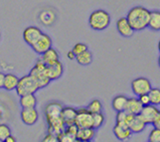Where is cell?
I'll use <instances>...</instances> for the list:
<instances>
[{
  "instance_id": "cell-1",
  "label": "cell",
  "mask_w": 160,
  "mask_h": 142,
  "mask_svg": "<svg viewBox=\"0 0 160 142\" xmlns=\"http://www.w3.org/2000/svg\"><path fill=\"white\" fill-rule=\"evenodd\" d=\"M62 110V105L57 102L52 101L47 104L44 108V114L48 122V133L58 136L65 130L66 125L61 117Z\"/></svg>"
},
{
  "instance_id": "cell-2",
  "label": "cell",
  "mask_w": 160,
  "mask_h": 142,
  "mask_svg": "<svg viewBox=\"0 0 160 142\" xmlns=\"http://www.w3.org/2000/svg\"><path fill=\"white\" fill-rule=\"evenodd\" d=\"M150 11L142 6H136L130 9L127 14V20L134 31H140L148 27Z\"/></svg>"
},
{
  "instance_id": "cell-3",
  "label": "cell",
  "mask_w": 160,
  "mask_h": 142,
  "mask_svg": "<svg viewBox=\"0 0 160 142\" xmlns=\"http://www.w3.org/2000/svg\"><path fill=\"white\" fill-rule=\"evenodd\" d=\"M110 22H111L110 14L107 11L103 10V9L95 10L94 12L91 13L89 17V25L92 29L97 31H102L106 29L110 25Z\"/></svg>"
},
{
  "instance_id": "cell-4",
  "label": "cell",
  "mask_w": 160,
  "mask_h": 142,
  "mask_svg": "<svg viewBox=\"0 0 160 142\" xmlns=\"http://www.w3.org/2000/svg\"><path fill=\"white\" fill-rule=\"evenodd\" d=\"M29 75L32 76L34 80L38 82L39 89L48 86L49 84V82H51V80H49L48 76L47 74V65L43 63L42 58H39L38 60L36 61L35 65L32 67V69L29 72Z\"/></svg>"
},
{
  "instance_id": "cell-5",
  "label": "cell",
  "mask_w": 160,
  "mask_h": 142,
  "mask_svg": "<svg viewBox=\"0 0 160 142\" xmlns=\"http://www.w3.org/2000/svg\"><path fill=\"white\" fill-rule=\"evenodd\" d=\"M15 90L17 95L20 97L25 94H34L36 91L39 90V87L33 77L28 74L19 78Z\"/></svg>"
},
{
  "instance_id": "cell-6",
  "label": "cell",
  "mask_w": 160,
  "mask_h": 142,
  "mask_svg": "<svg viewBox=\"0 0 160 142\" xmlns=\"http://www.w3.org/2000/svg\"><path fill=\"white\" fill-rule=\"evenodd\" d=\"M75 124L78 128H90L93 125V114L90 113L87 108L77 109V116Z\"/></svg>"
},
{
  "instance_id": "cell-7",
  "label": "cell",
  "mask_w": 160,
  "mask_h": 142,
  "mask_svg": "<svg viewBox=\"0 0 160 142\" xmlns=\"http://www.w3.org/2000/svg\"><path fill=\"white\" fill-rule=\"evenodd\" d=\"M131 88L136 96L147 94L150 89L152 88L150 81L145 77H138L131 82Z\"/></svg>"
},
{
  "instance_id": "cell-8",
  "label": "cell",
  "mask_w": 160,
  "mask_h": 142,
  "mask_svg": "<svg viewBox=\"0 0 160 142\" xmlns=\"http://www.w3.org/2000/svg\"><path fill=\"white\" fill-rule=\"evenodd\" d=\"M52 40L51 38V36L42 32V34L35 41V43L31 46V48H32V50L35 53L42 55V54L44 53L48 49L52 47Z\"/></svg>"
},
{
  "instance_id": "cell-9",
  "label": "cell",
  "mask_w": 160,
  "mask_h": 142,
  "mask_svg": "<svg viewBox=\"0 0 160 142\" xmlns=\"http://www.w3.org/2000/svg\"><path fill=\"white\" fill-rule=\"evenodd\" d=\"M42 34V31L40 30L38 27L28 26L23 30V32H22V37H23L25 43L28 44L31 47L35 43V41L40 37Z\"/></svg>"
},
{
  "instance_id": "cell-10",
  "label": "cell",
  "mask_w": 160,
  "mask_h": 142,
  "mask_svg": "<svg viewBox=\"0 0 160 142\" xmlns=\"http://www.w3.org/2000/svg\"><path fill=\"white\" fill-rule=\"evenodd\" d=\"M159 112V109L157 106H155L153 104H148L142 107L141 111L139 113V116L143 119V121L146 124H152L154 118Z\"/></svg>"
},
{
  "instance_id": "cell-11",
  "label": "cell",
  "mask_w": 160,
  "mask_h": 142,
  "mask_svg": "<svg viewBox=\"0 0 160 142\" xmlns=\"http://www.w3.org/2000/svg\"><path fill=\"white\" fill-rule=\"evenodd\" d=\"M20 117L24 124L30 126L38 122L39 118V113L36 110V108H22L20 112Z\"/></svg>"
},
{
  "instance_id": "cell-12",
  "label": "cell",
  "mask_w": 160,
  "mask_h": 142,
  "mask_svg": "<svg viewBox=\"0 0 160 142\" xmlns=\"http://www.w3.org/2000/svg\"><path fill=\"white\" fill-rule=\"evenodd\" d=\"M63 73V66L59 60L51 65H47V74L51 81L58 80L62 77Z\"/></svg>"
},
{
  "instance_id": "cell-13",
  "label": "cell",
  "mask_w": 160,
  "mask_h": 142,
  "mask_svg": "<svg viewBox=\"0 0 160 142\" xmlns=\"http://www.w3.org/2000/svg\"><path fill=\"white\" fill-rule=\"evenodd\" d=\"M117 30L122 36L124 37H130V36L133 35L134 33V29L132 28L131 25L128 22L126 17H121L119 18L117 21Z\"/></svg>"
},
{
  "instance_id": "cell-14",
  "label": "cell",
  "mask_w": 160,
  "mask_h": 142,
  "mask_svg": "<svg viewBox=\"0 0 160 142\" xmlns=\"http://www.w3.org/2000/svg\"><path fill=\"white\" fill-rule=\"evenodd\" d=\"M142 107H143V105L140 103L138 98L131 97V98H128V100H127L125 111L128 112L129 114H132V115H138L141 111V109H142Z\"/></svg>"
},
{
  "instance_id": "cell-15",
  "label": "cell",
  "mask_w": 160,
  "mask_h": 142,
  "mask_svg": "<svg viewBox=\"0 0 160 142\" xmlns=\"http://www.w3.org/2000/svg\"><path fill=\"white\" fill-rule=\"evenodd\" d=\"M146 125L147 124L143 121V119L138 114V115H133L131 121L129 122L128 127H129L132 133H140V132H142L146 128Z\"/></svg>"
},
{
  "instance_id": "cell-16",
  "label": "cell",
  "mask_w": 160,
  "mask_h": 142,
  "mask_svg": "<svg viewBox=\"0 0 160 142\" xmlns=\"http://www.w3.org/2000/svg\"><path fill=\"white\" fill-rule=\"evenodd\" d=\"M76 116H77V109L72 107H62L61 117L66 126L75 124Z\"/></svg>"
},
{
  "instance_id": "cell-17",
  "label": "cell",
  "mask_w": 160,
  "mask_h": 142,
  "mask_svg": "<svg viewBox=\"0 0 160 142\" xmlns=\"http://www.w3.org/2000/svg\"><path fill=\"white\" fill-rule=\"evenodd\" d=\"M113 132L115 134L116 138L119 139L120 141H127L130 139V137L132 135V132L129 129L128 126H122L116 124L113 128Z\"/></svg>"
},
{
  "instance_id": "cell-18",
  "label": "cell",
  "mask_w": 160,
  "mask_h": 142,
  "mask_svg": "<svg viewBox=\"0 0 160 142\" xmlns=\"http://www.w3.org/2000/svg\"><path fill=\"white\" fill-rule=\"evenodd\" d=\"M40 58H42V60L43 61L45 65H51V64H53L59 60V55L56 49L51 47L44 53L42 54V57Z\"/></svg>"
},
{
  "instance_id": "cell-19",
  "label": "cell",
  "mask_w": 160,
  "mask_h": 142,
  "mask_svg": "<svg viewBox=\"0 0 160 142\" xmlns=\"http://www.w3.org/2000/svg\"><path fill=\"white\" fill-rule=\"evenodd\" d=\"M96 135V130L94 128H79L76 138L80 141H92Z\"/></svg>"
},
{
  "instance_id": "cell-20",
  "label": "cell",
  "mask_w": 160,
  "mask_h": 142,
  "mask_svg": "<svg viewBox=\"0 0 160 142\" xmlns=\"http://www.w3.org/2000/svg\"><path fill=\"white\" fill-rule=\"evenodd\" d=\"M19 104L21 108H35L38 104V99L34 94H25L20 96Z\"/></svg>"
},
{
  "instance_id": "cell-21",
  "label": "cell",
  "mask_w": 160,
  "mask_h": 142,
  "mask_svg": "<svg viewBox=\"0 0 160 142\" xmlns=\"http://www.w3.org/2000/svg\"><path fill=\"white\" fill-rule=\"evenodd\" d=\"M18 80L19 78L12 74V73H8V74H5V77H4V84H3V88L7 90V91H12L16 89V86L18 83Z\"/></svg>"
},
{
  "instance_id": "cell-22",
  "label": "cell",
  "mask_w": 160,
  "mask_h": 142,
  "mask_svg": "<svg viewBox=\"0 0 160 142\" xmlns=\"http://www.w3.org/2000/svg\"><path fill=\"white\" fill-rule=\"evenodd\" d=\"M127 100L128 98L124 95H118L116 97H114L112 100V107L115 111H124L126 104H127Z\"/></svg>"
},
{
  "instance_id": "cell-23",
  "label": "cell",
  "mask_w": 160,
  "mask_h": 142,
  "mask_svg": "<svg viewBox=\"0 0 160 142\" xmlns=\"http://www.w3.org/2000/svg\"><path fill=\"white\" fill-rule=\"evenodd\" d=\"M148 27L152 30H160V11H150Z\"/></svg>"
},
{
  "instance_id": "cell-24",
  "label": "cell",
  "mask_w": 160,
  "mask_h": 142,
  "mask_svg": "<svg viewBox=\"0 0 160 142\" xmlns=\"http://www.w3.org/2000/svg\"><path fill=\"white\" fill-rule=\"evenodd\" d=\"M76 60L77 62L80 64V65H83V66H87V65H90L91 63L93 61V54L90 50H86L83 53L79 54V55L76 56Z\"/></svg>"
},
{
  "instance_id": "cell-25",
  "label": "cell",
  "mask_w": 160,
  "mask_h": 142,
  "mask_svg": "<svg viewBox=\"0 0 160 142\" xmlns=\"http://www.w3.org/2000/svg\"><path fill=\"white\" fill-rule=\"evenodd\" d=\"M132 117H133V115L126 112L125 110L119 111V112H117V116H116V124L122 125V126H128Z\"/></svg>"
},
{
  "instance_id": "cell-26",
  "label": "cell",
  "mask_w": 160,
  "mask_h": 142,
  "mask_svg": "<svg viewBox=\"0 0 160 142\" xmlns=\"http://www.w3.org/2000/svg\"><path fill=\"white\" fill-rule=\"evenodd\" d=\"M148 96L150 99V104L155 106L160 105V89L159 88H151L148 92Z\"/></svg>"
},
{
  "instance_id": "cell-27",
  "label": "cell",
  "mask_w": 160,
  "mask_h": 142,
  "mask_svg": "<svg viewBox=\"0 0 160 142\" xmlns=\"http://www.w3.org/2000/svg\"><path fill=\"white\" fill-rule=\"evenodd\" d=\"M87 109H88V111L92 114L102 112V109H103L102 102L100 101L99 99H94L89 103V105L87 106Z\"/></svg>"
},
{
  "instance_id": "cell-28",
  "label": "cell",
  "mask_w": 160,
  "mask_h": 142,
  "mask_svg": "<svg viewBox=\"0 0 160 142\" xmlns=\"http://www.w3.org/2000/svg\"><path fill=\"white\" fill-rule=\"evenodd\" d=\"M105 122V116L102 112H99V113H94L93 114V125L92 128L94 129H99Z\"/></svg>"
},
{
  "instance_id": "cell-29",
  "label": "cell",
  "mask_w": 160,
  "mask_h": 142,
  "mask_svg": "<svg viewBox=\"0 0 160 142\" xmlns=\"http://www.w3.org/2000/svg\"><path fill=\"white\" fill-rule=\"evenodd\" d=\"M58 142H75L77 138L75 136L67 133V132H65V130H63L61 134L58 135Z\"/></svg>"
},
{
  "instance_id": "cell-30",
  "label": "cell",
  "mask_w": 160,
  "mask_h": 142,
  "mask_svg": "<svg viewBox=\"0 0 160 142\" xmlns=\"http://www.w3.org/2000/svg\"><path fill=\"white\" fill-rule=\"evenodd\" d=\"M148 141L149 142H160V129L154 127L149 133Z\"/></svg>"
},
{
  "instance_id": "cell-31",
  "label": "cell",
  "mask_w": 160,
  "mask_h": 142,
  "mask_svg": "<svg viewBox=\"0 0 160 142\" xmlns=\"http://www.w3.org/2000/svg\"><path fill=\"white\" fill-rule=\"evenodd\" d=\"M11 134V129L7 124H0V140H4Z\"/></svg>"
},
{
  "instance_id": "cell-32",
  "label": "cell",
  "mask_w": 160,
  "mask_h": 142,
  "mask_svg": "<svg viewBox=\"0 0 160 142\" xmlns=\"http://www.w3.org/2000/svg\"><path fill=\"white\" fill-rule=\"evenodd\" d=\"M86 50H88V46H87L85 43L79 42V43L75 44V46L72 47V51L74 52V54L77 56V55H79V54L83 53L84 51H86Z\"/></svg>"
},
{
  "instance_id": "cell-33",
  "label": "cell",
  "mask_w": 160,
  "mask_h": 142,
  "mask_svg": "<svg viewBox=\"0 0 160 142\" xmlns=\"http://www.w3.org/2000/svg\"><path fill=\"white\" fill-rule=\"evenodd\" d=\"M138 99L140 103L145 106V105H148L150 104V99H149V96H148V93L147 94H142V95H139L138 96Z\"/></svg>"
},
{
  "instance_id": "cell-34",
  "label": "cell",
  "mask_w": 160,
  "mask_h": 142,
  "mask_svg": "<svg viewBox=\"0 0 160 142\" xmlns=\"http://www.w3.org/2000/svg\"><path fill=\"white\" fill-rule=\"evenodd\" d=\"M42 142H58V136L48 133L42 138Z\"/></svg>"
},
{
  "instance_id": "cell-35",
  "label": "cell",
  "mask_w": 160,
  "mask_h": 142,
  "mask_svg": "<svg viewBox=\"0 0 160 142\" xmlns=\"http://www.w3.org/2000/svg\"><path fill=\"white\" fill-rule=\"evenodd\" d=\"M152 124H153V126L155 128H158V129H160V110H159L158 114L156 115V117L154 118Z\"/></svg>"
},
{
  "instance_id": "cell-36",
  "label": "cell",
  "mask_w": 160,
  "mask_h": 142,
  "mask_svg": "<svg viewBox=\"0 0 160 142\" xmlns=\"http://www.w3.org/2000/svg\"><path fill=\"white\" fill-rule=\"evenodd\" d=\"M3 142H16V139H15V137L14 136H12L11 134L7 136L5 139L3 140Z\"/></svg>"
},
{
  "instance_id": "cell-37",
  "label": "cell",
  "mask_w": 160,
  "mask_h": 142,
  "mask_svg": "<svg viewBox=\"0 0 160 142\" xmlns=\"http://www.w3.org/2000/svg\"><path fill=\"white\" fill-rule=\"evenodd\" d=\"M4 77H5V74L2 72H0V89L3 88V84H4Z\"/></svg>"
},
{
  "instance_id": "cell-38",
  "label": "cell",
  "mask_w": 160,
  "mask_h": 142,
  "mask_svg": "<svg viewBox=\"0 0 160 142\" xmlns=\"http://www.w3.org/2000/svg\"><path fill=\"white\" fill-rule=\"evenodd\" d=\"M67 56H68V59H71V60H72V59H75V58H76V55H75L74 52H72V51H68V54H67Z\"/></svg>"
},
{
  "instance_id": "cell-39",
  "label": "cell",
  "mask_w": 160,
  "mask_h": 142,
  "mask_svg": "<svg viewBox=\"0 0 160 142\" xmlns=\"http://www.w3.org/2000/svg\"><path fill=\"white\" fill-rule=\"evenodd\" d=\"M75 142H84V141H80V140L76 139V141H75ZM85 142H92V141H85Z\"/></svg>"
},
{
  "instance_id": "cell-40",
  "label": "cell",
  "mask_w": 160,
  "mask_h": 142,
  "mask_svg": "<svg viewBox=\"0 0 160 142\" xmlns=\"http://www.w3.org/2000/svg\"><path fill=\"white\" fill-rule=\"evenodd\" d=\"M158 65H159V67H160V56H159V58H158Z\"/></svg>"
},
{
  "instance_id": "cell-41",
  "label": "cell",
  "mask_w": 160,
  "mask_h": 142,
  "mask_svg": "<svg viewBox=\"0 0 160 142\" xmlns=\"http://www.w3.org/2000/svg\"><path fill=\"white\" fill-rule=\"evenodd\" d=\"M158 49H159V51H160V40H159V42H158Z\"/></svg>"
},
{
  "instance_id": "cell-42",
  "label": "cell",
  "mask_w": 160,
  "mask_h": 142,
  "mask_svg": "<svg viewBox=\"0 0 160 142\" xmlns=\"http://www.w3.org/2000/svg\"><path fill=\"white\" fill-rule=\"evenodd\" d=\"M0 142H3V141H2V140H0Z\"/></svg>"
},
{
  "instance_id": "cell-43",
  "label": "cell",
  "mask_w": 160,
  "mask_h": 142,
  "mask_svg": "<svg viewBox=\"0 0 160 142\" xmlns=\"http://www.w3.org/2000/svg\"><path fill=\"white\" fill-rule=\"evenodd\" d=\"M148 142H149V141H148Z\"/></svg>"
}]
</instances>
